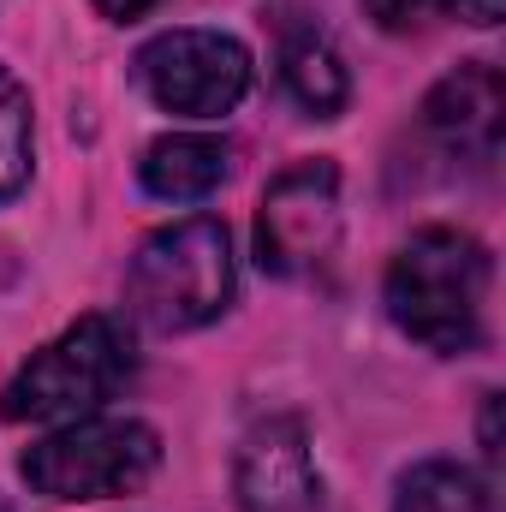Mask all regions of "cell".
Masks as SVG:
<instances>
[{"mask_svg":"<svg viewBox=\"0 0 506 512\" xmlns=\"http://www.w3.org/2000/svg\"><path fill=\"white\" fill-rule=\"evenodd\" d=\"M495 256L459 227H423L387 268V316L405 340L459 358L483 346V310H489Z\"/></svg>","mask_w":506,"mask_h":512,"instance_id":"1","label":"cell"},{"mask_svg":"<svg viewBox=\"0 0 506 512\" xmlns=\"http://www.w3.org/2000/svg\"><path fill=\"white\" fill-rule=\"evenodd\" d=\"M233 286H239V274H233L227 227L215 215H191V221H173L143 239L126 274V304L143 328L185 334V328L215 322L233 304Z\"/></svg>","mask_w":506,"mask_h":512,"instance_id":"2","label":"cell"},{"mask_svg":"<svg viewBox=\"0 0 506 512\" xmlns=\"http://www.w3.org/2000/svg\"><path fill=\"white\" fill-rule=\"evenodd\" d=\"M131 334L114 316H78L60 340H48L0 393L6 423H78L96 417L131 382Z\"/></svg>","mask_w":506,"mask_h":512,"instance_id":"3","label":"cell"},{"mask_svg":"<svg viewBox=\"0 0 506 512\" xmlns=\"http://www.w3.org/2000/svg\"><path fill=\"white\" fill-rule=\"evenodd\" d=\"M161 465V435L137 417H78L54 435H42L24 459L18 477L48 495V501H102L131 495L149 483Z\"/></svg>","mask_w":506,"mask_h":512,"instance_id":"4","label":"cell"},{"mask_svg":"<svg viewBox=\"0 0 506 512\" xmlns=\"http://www.w3.org/2000/svg\"><path fill=\"white\" fill-rule=\"evenodd\" d=\"M137 84L167 114L221 120L251 90V48L221 30H161L137 48Z\"/></svg>","mask_w":506,"mask_h":512,"instance_id":"5","label":"cell"},{"mask_svg":"<svg viewBox=\"0 0 506 512\" xmlns=\"http://www.w3.org/2000/svg\"><path fill=\"white\" fill-rule=\"evenodd\" d=\"M340 245V167L298 161L286 167L256 209V262L268 274H310Z\"/></svg>","mask_w":506,"mask_h":512,"instance_id":"6","label":"cell"},{"mask_svg":"<svg viewBox=\"0 0 506 512\" xmlns=\"http://www.w3.org/2000/svg\"><path fill=\"white\" fill-rule=\"evenodd\" d=\"M233 489L239 512H310L316 507V465H310V435L298 417H262L239 441L233 459Z\"/></svg>","mask_w":506,"mask_h":512,"instance_id":"7","label":"cell"},{"mask_svg":"<svg viewBox=\"0 0 506 512\" xmlns=\"http://www.w3.org/2000/svg\"><path fill=\"white\" fill-rule=\"evenodd\" d=\"M423 131L459 155V161H495L501 149V131H506V84L495 66H459L447 72L429 102H423Z\"/></svg>","mask_w":506,"mask_h":512,"instance_id":"8","label":"cell"},{"mask_svg":"<svg viewBox=\"0 0 506 512\" xmlns=\"http://www.w3.org/2000/svg\"><path fill=\"white\" fill-rule=\"evenodd\" d=\"M233 167V149L221 137H203V131H173V137H155L137 161V179L149 197L161 203H203Z\"/></svg>","mask_w":506,"mask_h":512,"instance_id":"9","label":"cell"},{"mask_svg":"<svg viewBox=\"0 0 506 512\" xmlns=\"http://www.w3.org/2000/svg\"><path fill=\"white\" fill-rule=\"evenodd\" d=\"M280 78H286L292 102L304 114H316V120H334L346 108V96H352V78H346L340 48L328 36H316V30H292L280 42Z\"/></svg>","mask_w":506,"mask_h":512,"instance_id":"10","label":"cell"},{"mask_svg":"<svg viewBox=\"0 0 506 512\" xmlns=\"http://www.w3.org/2000/svg\"><path fill=\"white\" fill-rule=\"evenodd\" d=\"M393 512H495V495L459 459H417L393 489Z\"/></svg>","mask_w":506,"mask_h":512,"instance_id":"11","label":"cell"},{"mask_svg":"<svg viewBox=\"0 0 506 512\" xmlns=\"http://www.w3.org/2000/svg\"><path fill=\"white\" fill-rule=\"evenodd\" d=\"M30 185V96L0 66V203Z\"/></svg>","mask_w":506,"mask_h":512,"instance_id":"12","label":"cell"},{"mask_svg":"<svg viewBox=\"0 0 506 512\" xmlns=\"http://www.w3.org/2000/svg\"><path fill=\"white\" fill-rule=\"evenodd\" d=\"M364 6H370V18L381 30H417L435 12V0H364Z\"/></svg>","mask_w":506,"mask_h":512,"instance_id":"13","label":"cell"},{"mask_svg":"<svg viewBox=\"0 0 506 512\" xmlns=\"http://www.w3.org/2000/svg\"><path fill=\"white\" fill-rule=\"evenodd\" d=\"M441 12H453V18H465V24H477V30H489V24H501L506 0H435Z\"/></svg>","mask_w":506,"mask_h":512,"instance_id":"14","label":"cell"},{"mask_svg":"<svg viewBox=\"0 0 506 512\" xmlns=\"http://www.w3.org/2000/svg\"><path fill=\"white\" fill-rule=\"evenodd\" d=\"M483 459H501V393H483Z\"/></svg>","mask_w":506,"mask_h":512,"instance_id":"15","label":"cell"},{"mask_svg":"<svg viewBox=\"0 0 506 512\" xmlns=\"http://www.w3.org/2000/svg\"><path fill=\"white\" fill-rule=\"evenodd\" d=\"M96 6H102L108 18H120V24H126V18H143V12H149V6H161V0H96Z\"/></svg>","mask_w":506,"mask_h":512,"instance_id":"16","label":"cell"},{"mask_svg":"<svg viewBox=\"0 0 506 512\" xmlns=\"http://www.w3.org/2000/svg\"><path fill=\"white\" fill-rule=\"evenodd\" d=\"M0 512H12V507H6V501H0Z\"/></svg>","mask_w":506,"mask_h":512,"instance_id":"17","label":"cell"}]
</instances>
